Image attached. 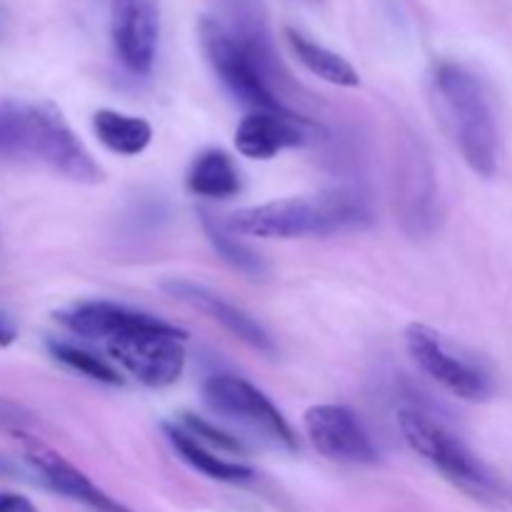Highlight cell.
<instances>
[{"label":"cell","instance_id":"26","mask_svg":"<svg viewBox=\"0 0 512 512\" xmlns=\"http://www.w3.org/2000/svg\"><path fill=\"white\" fill-rule=\"evenodd\" d=\"M313 3H318V0H313Z\"/></svg>","mask_w":512,"mask_h":512},{"label":"cell","instance_id":"9","mask_svg":"<svg viewBox=\"0 0 512 512\" xmlns=\"http://www.w3.org/2000/svg\"><path fill=\"white\" fill-rule=\"evenodd\" d=\"M303 425L313 448L328 460L350 465L378 463L380 453L373 438L365 430L358 413L350 410L348 405H313L305 410Z\"/></svg>","mask_w":512,"mask_h":512},{"label":"cell","instance_id":"19","mask_svg":"<svg viewBox=\"0 0 512 512\" xmlns=\"http://www.w3.org/2000/svg\"><path fill=\"white\" fill-rule=\"evenodd\" d=\"M93 130L110 153L128 155V158L143 153L153 140V128H150L148 120L108 108L93 115Z\"/></svg>","mask_w":512,"mask_h":512},{"label":"cell","instance_id":"17","mask_svg":"<svg viewBox=\"0 0 512 512\" xmlns=\"http://www.w3.org/2000/svg\"><path fill=\"white\" fill-rule=\"evenodd\" d=\"M400 183L405 185L400 203H403L405 223L413 225V233L430 228L435 218V190H433V170L425 163L423 155L410 148L408 163L400 170Z\"/></svg>","mask_w":512,"mask_h":512},{"label":"cell","instance_id":"24","mask_svg":"<svg viewBox=\"0 0 512 512\" xmlns=\"http://www.w3.org/2000/svg\"><path fill=\"white\" fill-rule=\"evenodd\" d=\"M15 338H18V325L13 323V318H10L8 313H3V310H0V348H8V345H13Z\"/></svg>","mask_w":512,"mask_h":512},{"label":"cell","instance_id":"21","mask_svg":"<svg viewBox=\"0 0 512 512\" xmlns=\"http://www.w3.org/2000/svg\"><path fill=\"white\" fill-rule=\"evenodd\" d=\"M48 348L58 363H63L65 368L75 370V373H83L85 378L98 380V383H105V385L123 383L118 370H115L110 363H105L103 358H98L95 353H90V350L78 348V345L73 343H63V340H50Z\"/></svg>","mask_w":512,"mask_h":512},{"label":"cell","instance_id":"10","mask_svg":"<svg viewBox=\"0 0 512 512\" xmlns=\"http://www.w3.org/2000/svg\"><path fill=\"white\" fill-rule=\"evenodd\" d=\"M158 0H113L110 35L120 63L135 75H148L158 53Z\"/></svg>","mask_w":512,"mask_h":512},{"label":"cell","instance_id":"8","mask_svg":"<svg viewBox=\"0 0 512 512\" xmlns=\"http://www.w3.org/2000/svg\"><path fill=\"white\" fill-rule=\"evenodd\" d=\"M185 338V330L170 325L165 330H148L110 340L108 353L138 383L148 388H168L185 370Z\"/></svg>","mask_w":512,"mask_h":512},{"label":"cell","instance_id":"13","mask_svg":"<svg viewBox=\"0 0 512 512\" xmlns=\"http://www.w3.org/2000/svg\"><path fill=\"white\" fill-rule=\"evenodd\" d=\"M63 328L80 338L93 340H118L125 335L148 333V330H165L170 323L155 318V315L140 313V310L125 308V305L110 303V300H85L55 313Z\"/></svg>","mask_w":512,"mask_h":512},{"label":"cell","instance_id":"23","mask_svg":"<svg viewBox=\"0 0 512 512\" xmlns=\"http://www.w3.org/2000/svg\"><path fill=\"white\" fill-rule=\"evenodd\" d=\"M0 512H38V508L25 495L0 490Z\"/></svg>","mask_w":512,"mask_h":512},{"label":"cell","instance_id":"7","mask_svg":"<svg viewBox=\"0 0 512 512\" xmlns=\"http://www.w3.org/2000/svg\"><path fill=\"white\" fill-rule=\"evenodd\" d=\"M405 348L413 363L455 398L483 403L493 395V378L428 325H410L405 330Z\"/></svg>","mask_w":512,"mask_h":512},{"label":"cell","instance_id":"20","mask_svg":"<svg viewBox=\"0 0 512 512\" xmlns=\"http://www.w3.org/2000/svg\"><path fill=\"white\" fill-rule=\"evenodd\" d=\"M198 215L210 245H213L215 253H218L230 268L240 270V273L250 275V278H263V275L268 273V265H265L263 255L255 253L248 243H243L240 235L233 233V230L225 225V220L213 218L208 210H198Z\"/></svg>","mask_w":512,"mask_h":512},{"label":"cell","instance_id":"18","mask_svg":"<svg viewBox=\"0 0 512 512\" xmlns=\"http://www.w3.org/2000/svg\"><path fill=\"white\" fill-rule=\"evenodd\" d=\"M165 435H168L170 445L175 448V453L185 460L193 470L208 475V478L220 480V483H243V480L253 478V468L243 463H230V460L218 458L215 453H210L200 440H195L188 430L178 428V425H163Z\"/></svg>","mask_w":512,"mask_h":512},{"label":"cell","instance_id":"1","mask_svg":"<svg viewBox=\"0 0 512 512\" xmlns=\"http://www.w3.org/2000/svg\"><path fill=\"white\" fill-rule=\"evenodd\" d=\"M0 155L33 158L68 180L88 178L95 158L53 103L0 100Z\"/></svg>","mask_w":512,"mask_h":512},{"label":"cell","instance_id":"15","mask_svg":"<svg viewBox=\"0 0 512 512\" xmlns=\"http://www.w3.org/2000/svg\"><path fill=\"white\" fill-rule=\"evenodd\" d=\"M283 35L290 53H293L295 58H298V63L303 65L305 70H310L315 78L325 80V83L330 85H340V88H358L360 73L353 68L350 60L343 58V55L325 48V45L315 43L313 38L300 33L298 28H285Z\"/></svg>","mask_w":512,"mask_h":512},{"label":"cell","instance_id":"22","mask_svg":"<svg viewBox=\"0 0 512 512\" xmlns=\"http://www.w3.org/2000/svg\"><path fill=\"white\" fill-rule=\"evenodd\" d=\"M183 430H188L200 443H208L210 448L228 450V453H243V443L238 438H233L230 433H223L220 428H215V425L205 423L203 418H195L190 413L183 415Z\"/></svg>","mask_w":512,"mask_h":512},{"label":"cell","instance_id":"12","mask_svg":"<svg viewBox=\"0 0 512 512\" xmlns=\"http://www.w3.org/2000/svg\"><path fill=\"white\" fill-rule=\"evenodd\" d=\"M160 288L170 295V298L180 300V303L190 305L198 313L208 315L213 323H218L220 328L228 330L230 335H235L238 340H243L250 348L260 350V353H275V343L270 338L268 330L253 318V315L245 313L243 308L233 305L230 300H225L223 295H218L215 290L205 288V285L193 283L188 278H168L160 283Z\"/></svg>","mask_w":512,"mask_h":512},{"label":"cell","instance_id":"16","mask_svg":"<svg viewBox=\"0 0 512 512\" xmlns=\"http://www.w3.org/2000/svg\"><path fill=\"white\" fill-rule=\"evenodd\" d=\"M185 185L198 198H233L240 193V170L225 150L208 148L190 163Z\"/></svg>","mask_w":512,"mask_h":512},{"label":"cell","instance_id":"3","mask_svg":"<svg viewBox=\"0 0 512 512\" xmlns=\"http://www.w3.org/2000/svg\"><path fill=\"white\" fill-rule=\"evenodd\" d=\"M435 90L465 163L480 178H493L498 170L500 135L483 80L465 65L445 60L435 68Z\"/></svg>","mask_w":512,"mask_h":512},{"label":"cell","instance_id":"25","mask_svg":"<svg viewBox=\"0 0 512 512\" xmlns=\"http://www.w3.org/2000/svg\"><path fill=\"white\" fill-rule=\"evenodd\" d=\"M0 33H3V15H0Z\"/></svg>","mask_w":512,"mask_h":512},{"label":"cell","instance_id":"5","mask_svg":"<svg viewBox=\"0 0 512 512\" xmlns=\"http://www.w3.org/2000/svg\"><path fill=\"white\" fill-rule=\"evenodd\" d=\"M398 428L410 450L418 453L435 470H440L448 480L475 490V493H493L495 490V480L483 460L430 413L420 408H400Z\"/></svg>","mask_w":512,"mask_h":512},{"label":"cell","instance_id":"14","mask_svg":"<svg viewBox=\"0 0 512 512\" xmlns=\"http://www.w3.org/2000/svg\"><path fill=\"white\" fill-rule=\"evenodd\" d=\"M25 460L33 465L35 473H38L55 493L65 495V498L78 500V503L88 505V508L98 512H130L125 505H120L118 500L110 498L108 493H103L83 470H78L73 463H68L63 455L55 453L48 445L38 443V440L25 438Z\"/></svg>","mask_w":512,"mask_h":512},{"label":"cell","instance_id":"6","mask_svg":"<svg viewBox=\"0 0 512 512\" xmlns=\"http://www.w3.org/2000/svg\"><path fill=\"white\" fill-rule=\"evenodd\" d=\"M203 400L215 415L233 420L240 428L250 430L258 438L268 440L283 450H298V435L283 418L273 400L238 375H210L203 383Z\"/></svg>","mask_w":512,"mask_h":512},{"label":"cell","instance_id":"2","mask_svg":"<svg viewBox=\"0 0 512 512\" xmlns=\"http://www.w3.org/2000/svg\"><path fill=\"white\" fill-rule=\"evenodd\" d=\"M370 223V210L355 193L323 195V198H283L273 203L240 208L225 218L233 233L250 238L293 240L305 235H333L363 228Z\"/></svg>","mask_w":512,"mask_h":512},{"label":"cell","instance_id":"4","mask_svg":"<svg viewBox=\"0 0 512 512\" xmlns=\"http://www.w3.org/2000/svg\"><path fill=\"white\" fill-rule=\"evenodd\" d=\"M198 38L205 60L235 100L248 105L250 110L298 113L285 103L280 85L275 83L270 70L260 63L258 55L223 20L203 15L198 20Z\"/></svg>","mask_w":512,"mask_h":512},{"label":"cell","instance_id":"11","mask_svg":"<svg viewBox=\"0 0 512 512\" xmlns=\"http://www.w3.org/2000/svg\"><path fill=\"white\" fill-rule=\"evenodd\" d=\"M310 130H320V125L300 113L250 110L235 130V148L245 158L270 160L283 150L308 143Z\"/></svg>","mask_w":512,"mask_h":512}]
</instances>
